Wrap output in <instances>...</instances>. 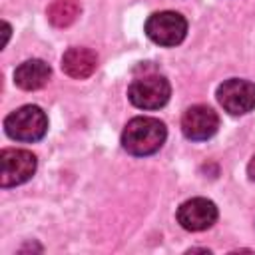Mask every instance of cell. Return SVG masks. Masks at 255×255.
<instances>
[{
  "label": "cell",
  "instance_id": "3957f363",
  "mask_svg": "<svg viewBox=\"0 0 255 255\" xmlns=\"http://www.w3.org/2000/svg\"><path fill=\"white\" fill-rule=\"evenodd\" d=\"M147 38L157 44V46H165V48H173L177 44H181L185 40L187 34V20L173 10H163V12H155L145 20L143 26Z\"/></svg>",
  "mask_w": 255,
  "mask_h": 255
},
{
  "label": "cell",
  "instance_id": "7c38bea8",
  "mask_svg": "<svg viewBox=\"0 0 255 255\" xmlns=\"http://www.w3.org/2000/svg\"><path fill=\"white\" fill-rule=\"evenodd\" d=\"M247 175H249V179L255 181V155L251 157V161H249V165H247Z\"/></svg>",
  "mask_w": 255,
  "mask_h": 255
},
{
  "label": "cell",
  "instance_id": "5b68a950",
  "mask_svg": "<svg viewBox=\"0 0 255 255\" xmlns=\"http://www.w3.org/2000/svg\"><path fill=\"white\" fill-rule=\"evenodd\" d=\"M36 171V155L28 149L8 147L0 153V185L16 187L26 183Z\"/></svg>",
  "mask_w": 255,
  "mask_h": 255
},
{
  "label": "cell",
  "instance_id": "8fae6325",
  "mask_svg": "<svg viewBox=\"0 0 255 255\" xmlns=\"http://www.w3.org/2000/svg\"><path fill=\"white\" fill-rule=\"evenodd\" d=\"M80 2L78 0H54L48 6V20L56 26V28H66L70 24L76 22V18L80 16Z\"/></svg>",
  "mask_w": 255,
  "mask_h": 255
},
{
  "label": "cell",
  "instance_id": "9c48e42d",
  "mask_svg": "<svg viewBox=\"0 0 255 255\" xmlns=\"http://www.w3.org/2000/svg\"><path fill=\"white\" fill-rule=\"evenodd\" d=\"M98 56L90 48H70L62 56V70L70 78L84 80L96 72Z\"/></svg>",
  "mask_w": 255,
  "mask_h": 255
},
{
  "label": "cell",
  "instance_id": "6da1fadb",
  "mask_svg": "<svg viewBox=\"0 0 255 255\" xmlns=\"http://www.w3.org/2000/svg\"><path fill=\"white\" fill-rule=\"evenodd\" d=\"M165 137L167 129L163 122H159L157 118L139 116L126 124L122 131V145L128 153L135 157H145L159 151Z\"/></svg>",
  "mask_w": 255,
  "mask_h": 255
},
{
  "label": "cell",
  "instance_id": "8992f818",
  "mask_svg": "<svg viewBox=\"0 0 255 255\" xmlns=\"http://www.w3.org/2000/svg\"><path fill=\"white\" fill-rule=\"evenodd\" d=\"M217 102L231 116L249 114L255 108V84L241 78L225 80L217 88Z\"/></svg>",
  "mask_w": 255,
  "mask_h": 255
},
{
  "label": "cell",
  "instance_id": "30bf717a",
  "mask_svg": "<svg viewBox=\"0 0 255 255\" xmlns=\"http://www.w3.org/2000/svg\"><path fill=\"white\" fill-rule=\"evenodd\" d=\"M50 76H52L50 66H48L44 60L34 58V60L22 62V64L16 68V72H14V82H16L18 88H22V90H26V92H32V90L44 88V86L48 84Z\"/></svg>",
  "mask_w": 255,
  "mask_h": 255
},
{
  "label": "cell",
  "instance_id": "277c9868",
  "mask_svg": "<svg viewBox=\"0 0 255 255\" xmlns=\"http://www.w3.org/2000/svg\"><path fill=\"white\" fill-rule=\"evenodd\" d=\"M171 96L169 82L159 74H147L135 78L128 88L129 102L139 110H159Z\"/></svg>",
  "mask_w": 255,
  "mask_h": 255
},
{
  "label": "cell",
  "instance_id": "7a4b0ae2",
  "mask_svg": "<svg viewBox=\"0 0 255 255\" xmlns=\"http://www.w3.org/2000/svg\"><path fill=\"white\" fill-rule=\"evenodd\" d=\"M6 133L16 141H40L48 131V118L38 106H22L6 116Z\"/></svg>",
  "mask_w": 255,
  "mask_h": 255
},
{
  "label": "cell",
  "instance_id": "ba28073f",
  "mask_svg": "<svg viewBox=\"0 0 255 255\" xmlns=\"http://www.w3.org/2000/svg\"><path fill=\"white\" fill-rule=\"evenodd\" d=\"M217 221V207L211 199L191 197L183 201L177 209V223L187 231L209 229Z\"/></svg>",
  "mask_w": 255,
  "mask_h": 255
},
{
  "label": "cell",
  "instance_id": "52a82bcc",
  "mask_svg": "<svg viewBox=\"0 0 255 255\" xmlns=\"http://www.w3.org/2000/svg\"><path fill=\"white\" fill-rule=\"evenodd\" d=\"M219 129V116L213 108L197 104L183 112L181 118V131L191 141H205L213 137Z\"/></svg>",
  "mask_w": 255,
  "mask_h": 255
}]
</instances>
